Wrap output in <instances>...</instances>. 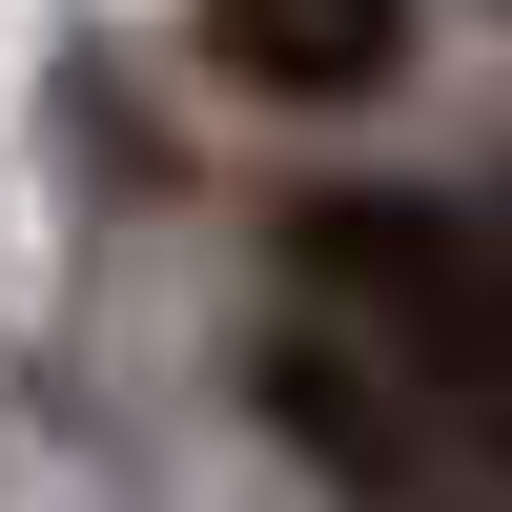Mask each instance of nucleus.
I'll use <instances>...</instances> for the list:
<instances>
[{
    "mask_svg": "<svg viewBox=\"0 0 512 512\" xmlns=\"http://www.w3.org/2000/svg\"><path fill=\"white\" fill-rule=\"evenodd\" d=\"M205 62L267 103H369L410 62V0H205Z\"/></svg>",
    "mask_w": 512,
    "mask_h": 512,
    "instance_id": "f257e3e1",
    "label": "nucleus"
},
{
    "mask_svg": "<svg viewBox=\"0 0 512 512\" xmlns=\"http://www.w3.org/2000/svg\"><path fill=\"white\" fill-rule=\"evenodd\" d=\"M308 267H349L369 308H410V328H451V349L492 328V308H472V246H451L431 205H308Z\"/></svg>",
    "mask_w": 512,
    "mask_h": 512,
    "instance_id": "f03ea898",
    "label": "nucleus"
}]
</instances>
